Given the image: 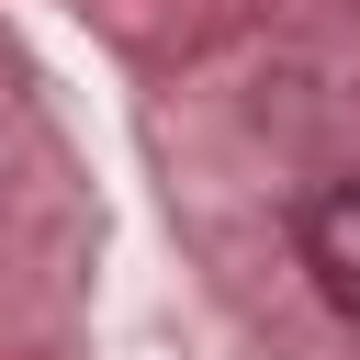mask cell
<instances>
[{"instance_id": "obj_1", "label": "cell", "mask_w": 360, "mask_h": 360, "mask_svg": "<svg viewBox=\"0 0 360 360\" xmlns=\"http://www.w3.org/2000/svg\"><path fill=\"white\" fill-rule=\"evenodd\" d=\"M304 270H315V292L338 315H360V169L304 202Z\"/></svg>"}]
</instances>
